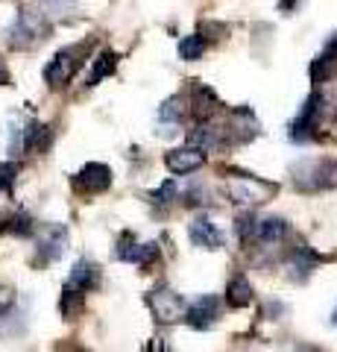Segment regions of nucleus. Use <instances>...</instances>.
<instances>
[{"label":"nucleus","mask_w":337,"mask_h":352,"mask_svg":"<svg viewBox=\"0 0 337 352\" xmlns=\"http://www.w3.org/2000/svg\"><path fill=\"white\" fill-rule=\"evenodd\" d=\"M226 194L229 200L237 206H261L267 200H273V194L279 191L276 182L258 179L253 173H237V170H226Z\"/></svg>","instance_id":"nucleus-1"},{"label":"nucleus","mask_w":337,"mask_h":352,"mask_svg":"<svg viewBox=\"0 0 337 352\" xmlns=\"http://www.w3.org/2000/svg\"><path fill=\"white\" fill-rule=\"evenodd\" d=\"M293 185L305 194L329 191L337 185V162L334 159H302L290 168Z\"/></svg>","instance_id":"nucleus-2"},{"label":"nucleus","mask_w":337,"mask_h":352,"mask_svg":"<svg viewBox=\"0 0 337 352\" xmlns=\"http://www.w3.org/2000/svg\"><path fill=\"white\" fill-rule=\"evenodd\" d=\"M47 36H50L47 15L38 12V9H21L15 24L6 32V41H9V47H15V50H30L45 41Z\"/></svg>","instance_id":"nucleus-3"},{"label":"nucleus","mask_w":337,"mask_h":352,"mask_svg":"<svg viewBox=\"0 0 337 352\" xmlns=\"http://www.w3.org/2000/svg\"><path fill=\"white\" fill-rule=\"evenodd\" d=\"M85 50H89L85 44H71V47L59 50L56 56L47 62V68H45V82H47L50 88H65V85L73 80V74L82 68Z\"/></svg>","instance_id":"nucleus-4"},{"label":"nucleus","mask_w":337,"mask_h":352,"mask_svg":"<svg viewBox=\"0 0 337 352\" xmlns=\"http://www.w3.org/2000/svg\"><path fill=\"white\" fill-rule=\"evenodd\" d=\"M323 94H311L305 106L299 109V115L293 118L290 124V141H297V144H308V141H317L320 138V115H323Z\"/></svg>","instance_id":"nucleus-5"},{"label":"nucleus","mask_w":337,"mask_h":352,"mask_svg":"<svg viewBox=\"0 0 337 352\" xmlns=\"http://www.w3.org/2000/svg\"><path fill=\"white\" fill-rule=\"evenodd\" d=\"M258 129L261 126H258V120L253 115V109L241 106V109H232V112H229V118H226V126L220 132H223V141L229 138V141H235V144H246V141H253L258 135Z\"/></svg>","instance_id":"nucleus-6"},{"label":"nucleus","mask_w":337,"mask_h":352,"mask_svg":"<svg viewBox=\"0 0 337 352\" xmlns=\"http://www.w3.org/2000/svg\"><path fill=\"white\" fill-rule=\"evenodd\" d=\"M147 302H150V308H153L159 323H176L185 317V300L179 294H173L170 288H156L147 296Z\"/></svg>","instance_id":"nucleus-7"},{"label":"nucleus","mask_w":337,"mask_h":352,"mask_svg":"<svg viewBox=\"0 0 337 352\" xmlns=\"http://www.w3.org/2000/svg\"><path fill=\"white\" fill-rule=\"evenodd\" d=\"M73 188L80 194H100L112 185V170L108 164H100V162H89L80 173H73Z\"/></svg>","instance_id":"nucleus-8"},{"label":"nucleus","mask_w":337,"mask_h":352,"mask_svg":"<svg viewBox=\"0 0 337 352\" xmlns=\"http://www.w3.org/2000/svg\"><path fill=\"white\" fill-rule=\"evenodd\" d=\"M65 250H68V232H65V226H47L36 241V261L53 264L62 258Z\"/></svg>","instance_id":"nucleus-9"},{"label":"nucleus","mask_w":337,"mask_h":352,"mask_svg":"<svg viewBox=\"0 0 337 352\" xmlns=\"http://www.w3.org/2000/svg\"><path fill=\"white\" fill-rule=\"evenodd\" d=\"M217 314H220V300L211 294L200 296V300H194L188 308H185V323L191 329H197V332H205V329H211Z\"/></svg>","instance_id":"nucleus-10"},{"label":"nucleus","mask_w":337,"mask_h":352,"mask_svg":"<svg viewBox=\"0 0 337 352\" xmlns=\"http://www.w3.org/2000/svg\"><path fill=\"white\" fill-rule=\"evenodd\" d=\"M317 264H320V256L314 252L311 247L305 244H299V247H293L290 250V256L285 258V270H288V276L293 282H308L311 279V273L317 270Z\"/></svg>","instance_id":"nucleus-11"},{"label":"nucleus","mask_w":337,"mask_h":352,"mask_svg":"<svg viewBox=\"0 0 337 352\" xmlns=\"http://www.w3.org/2000/svg\"><path fill=\"white\" fill-rule=\"evenodd\" d=\"M115 256L121 261H129V264H147L159 256V244L156 241H150V244H138L132 232H124V238L117 241V250Z\"/></svg>","instance_id":"nucleus-12"},{"label":"nucleus","mask_w":337,"mask_h":352,"mask_svg":"<svg viewBox=\"0 0 337 352\" xmlns=\"http://www.w3.org/2000/svg\"><path fill=\"white\" fill-rule=\"evenodd\" d=\"M202 162H205V150L194 147V144L179 147V150H170L167 156H165L167 170H170V173H179V176L200 170V168H202Z\"/></svg>","instance_id":"nucleus-13"},{"label":"nucleus","mask_w":337,"mask_h":352,"mask_svg":"<svg viewBox=\"0 0 337 352\" xmlns=\"http://www.w3.org/2000/svg\"><path fill=\"white\" fill-rule=\"evenodd\" d=\"M188 238H191V244H194V247H202V250H220V247H223V241H226L223 232H220V229H217L205 214H200V217H194V220H191Z\"/></svg>","instance_id":"nucleus-14"},{"label":"nucleus","mask_w":337,"mask_h":352,"mask_svg":"<svg viewBox=\"0 0 337 352\" xmlns=\"http://www.w3.org/2000/svg\"><path fill=\"white\" fill-rule=\"evenodd\" d=\"M334 76H337V32L323 47L320 56L311 62V82L314 85H325V82H332Z\"/></svg>","instance_id":"nucleus-15"},{"label":"nucleus","mask_w":337,"mask_h":352,"mask_svg":"<svg viewBox=\"0 0 337 352\" xmlns=\"http://www.w3.org/2000/svg\"><path fill=\"white\" fill-rule=\"evenodd\" d=\"M220 97L214 94V88H209V85H202V82H197L191 88V112H194V118L197 120H209V118H214L217 112H220Z\"/></svg>","instance_id":"nucleus-16"},{"label":"nucleus","mask_w":337,"mask_h":352,"mask_svg":"<svg viewBox=\"0 0 337 352\" xmlns=\"http://www.w3.org/2000/svg\"><path fill=\"white\" fill-rule=\"evenodd\" d=\"M50 144H53V129L47 124L30 120V124L21 129V150H27V153H47Z\"/></svg>","instance_id":"nucleus-17"},{"label":"nucleus","mask_w":337,"mask_h":352,"mask_svg":"<svg viewBox=\"0 0 337 352\" xmlns=\"http://www.w3.org/2000/svg\"><path fill=\"white\" fill-rule=\"evenodd\" d=\"M68 285L71 288H80V291H94L97 285H100V267H97L94 261H89V258H82V261H77L73 264V270H71V279H68Z\"/></svg>","instance_id":"nucleus-18"},{"label":"nucleus","mask_w":337,"mask_h":352,"mask_svg":"<svg viewBox=\"0 0 337 352\" xmlns=\"http://www.w3.org/2000/svg\"><path fill=\"white\" fill-rule=\"evenodd\" d=\"M288 235V223L281 217H264L255 223V241L264 247H276Z\"/></svg>","instance_id":"nucleus-19"},{"label":"nucleus","mask_w":337,"mask_h":352,"mask_svg":"<svg viewBox=\"0 0 337 352\" xmlns=\"http://www.w3.org/2000/svg\"><path fill=\"white\" fill-rule=\"evenodd\" d=\"M253 285H249L246 276H235L229 282V288H226V305L229 308H246L249 302H253Z\"/></svg>","instance_id":"nucleus-20"},{"label":"nucleus","mask_w":337,"mask_h":352,"mask_svg":"<svg viewBox=\"0 0 337 352\" xmlns=\"http://www.w3.org/2000/svg\"><path fill=\"white\" fill-rule=\"evenodd\" d=\"M82 308H85V291L65 285L62 300H59V311H62V317H65V320H77V317L82 314Z\"/></svg>","instance_id":"nucleus-21"},{"label":"nucleus","mask_w":337,"mask_h":352,"mask_svg":"<svg viewBox=\"0 0 337 352\" xmlns=\"http://www.w3.org/2000/svg\"><path fill=\"white\" fill-rule=\"evenodd\" d=\"M36 232V223L27 212H12L3 217V226H0V235H15V238H27Z\"/></svg>","instance_id":"nucleus-22"},{"label":"nucleus","mask_w":337,"mask_h":352,"mask_svg":"<svg viewBox=\"0 0 337 352\" xmlns=\"http://www.w3.org/2000/svg\"><path fill=\"white\" fill-rule=\"evenodd\" d=\"M117 68V53H112V50H103L100 56L94 59V65H91V74H89V80H85V85H97L100 80H106L108 74H112Z\"/></svg>","instance_id":"nucleus-23"},{"label":"nucleus","mask_w":337,"mask_h":352,"mask_svg":"<svg viewBox=\"0 0 337 352\" xmlns=\"http://www.w3.org/2000/svg\"><path fill=\"white\" fill-rule=\"evenodd\" d=\"M176 50H179V59L197 62V59H202V53H205V38L202 36H185Z\"/></svg>","instance_id":"nucleus-24"},{"label":"nucleus","mask_w":337,"mask_h":352,"mask_svg":"<svg viewBox=\"0 0 337 352\" xmlns=\"http://www.w3.org/2000/svg\"><path fill=\"white\" fill-rule=\"evenodd\" d=\"M182 97H170V100L159 109V120H165V124H179L182 120Z\"/></svg>","instance_id":"nucleus-25"},{"label":"nucleus","mask_w":337,"mask_h":352,"mask_svg":"<svg viewBox=\"0 0 337 352\" xmlns=\"http://www.w3.org/2000/svg\"><path fill=\"white\" fill-rule=\"evenodd\" d=\"M15 179H18V164L15 162H0V191L12 194Z\"/></svg>","instance_id":"nucleus-26"},{"label":"nucleus","mask_w":337,"mask_h":352,"mask_svg":"<svg viewBox=\"0 0 337 352\" xmlns=\"http://www.w3.org/2000/svg\"><path fill=\"white\" fill-rule=\"evenodd\" d=\"M173 200H176V182H173V179H167L159 191L150 194V203H156V206H167Z\"/></svg>","instance_id":"nucleus-27"},{"label":"nucleus","mask_w":337,"mask_h":352,"mask_svg":"<svg viewBox=\"0 0 337 352\" xmlns=\"http://www.w3.org/2000/svg\"><path fill=\"white\" fill-rule=\"evenodd\" d=\"M255 223H258V220L249 214V212L237 214V226H235V229H237V235H241L244 244H249V238H255Z\"/></svg>","instance_id":"nucleus-28"},{"label":"nucleus","mask_w":337,"mask_h":352,"mask_svg":"<svg viewBox=\"0 0 337 352\" xmlns=\"http://www.w3.org/2000/svg\"><path fill=\"white\" fill-rule=\"evenodd\" d=\"M185 200L194 203V206H202V203H211V191H209V185H191L188 191H185Z\"/></svg>","instance_id":"nucleus-29"},{"label":"nucleus","mask_w":337,"mask_h":352,"mask_svg":"<svg viewBox=\"0 0 337 352\" xmlns=\"http://www.w3.org/2000/svg\"><path fill=\"white\" fill-rule=\"evenodd\" d=\"M9 305H12V291L0 285V317H3V314L9 311Z\"/></svg>","instance_id":"nucleus-30"},{"label":"nucleus","mask_w":337,"mask_h":352,"mask_svg":"<svg viewBox=\"0 0 337 352\" xmlns=\"http://www.w3.org/2000/svg\"><path fill=\"white\" fill-rule=\"evenodd\" d=\"M9 80H12V76H9V68H6V62L0 59V85H9Z\"/></svg>","instance_id":"nucleus-31"},{"label":"nucleus","mask_w":337,"mask_h":352,"mask_svg":"<svg viewBox=\"0 0 337 352\" xmlns=\"http://www.w3.org/2000/svg\"><path fill=\"white\" fill-rule=\"evenodd\" d=\"M332 323L337 326V308H334V314H332Z\"/></svg>","instance_id":"nucleus-32"}]
</instances>
